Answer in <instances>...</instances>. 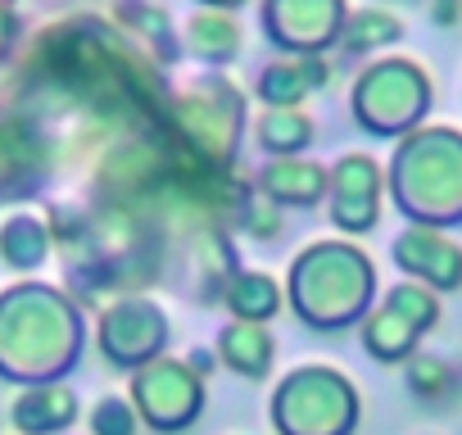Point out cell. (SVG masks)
<instances>
[{
  "mask_svg": "<svg viewBox=\"0 0 462 435\" xmlns=\"http://www.w3.org/2000/svg\"><path fill=\"white\" fill-rule=\"evenodd\" d=\"M439 381H444V367H439L435 358H421V363L412 367V390H426V394H435V390H439Z\"/></svg>",
  "mask_w": 462,
  "mask_h": 435,
  "instance_id": "6da1fadb",
  "label": "cell"
},
{
  "mask_svg": "<svg viewBox=\"0 0 462 435\" xmlns=\"http://www.w3.org/2000/svg\"><path fill=\"white\" fill-rule=\"evenodd\" d=\"M462 19V0H439L435 5V23H457Z\"/></svg>",
  "mask_w": 462,
  "mask_h": 435,
  "instance_id": "7a4b0ae2",
  "label": "cell"
}]
</instances>
